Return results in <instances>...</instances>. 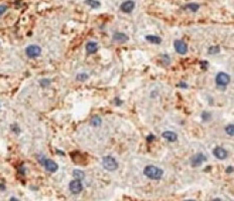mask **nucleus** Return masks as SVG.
<instances>
[{
  "label": "nucleus",
  "mask_w": 234,
  "mask_h": 201,
  "mask_svg": "<svg viewBox=\"0 0 234 201\" xmlns=\"http://www.w3.org/2000/svg\"><path fill=\"white\" fill-rule=\"evenodd\" d=\"M86 50L89 54H92L98 50V44L94 41H90L86 44Z\"/></svg>",
  "instance_id": "ddd939ff"
},
{
  "label": "nucleus",
  "mask_w": 234,
  "mask_h": 201,
  "mask_svg": "<svg viewBox=\"0 0 234 201\" xmlns=\"http://www.w3.org/2000/svg\"><path fill=\"white\" fill-rule=\"evenodd\" d=\"M216 84L219 87H226L230 82V77L226 72H219L216 75Z\"/></svg>",
  "instance_id": "7ed1b4c3"
},
{
  "label": "nucleus",
  "mask_w": 234,
  "mask_h": 201,
  "mask_svg": "<svg viewBox=\"0 0 234 201\" xmlns=\"http://www.w3.org/2000/svg\"><path fill=\"white\" fill-rule=\"evenodd\" d=\"M73 176H74V178L76 179V180H80L81 181L82 179L85 178V173L81 170H74V172H73Z\"/></svg>",
  "instance_id": "2eb2a0df"
},
{
  "label": "nucleus",
  "mask_w": 234,
  "mask_h": 201,
  "mask_svg": "<svg viewBox=\"0 0 234 201\" xmlns=\"http://www.w3.org/2000/svg\"><path fill=\"white\" fill-rule=\"evenodd\" d=\"M213 201H221V199L220 198H216V199H214Z\"/></svg>",
  "instance_id": "cd10ccee"
},
{
  "label": "nucleus",
  "mask_w": 234,
  "mask_h": 201,
  "mask_svg": "<svg viewBox=\"0 0 234 201\" xmlns=\"http://www.w3.org/2000/svg\"><path fill=\"white\" fill-rule=\"evenodd\" d=\"M112 39L114 40V41H117V42H125V41H127L129 38L126 34L121 33V32H116V33L113 34Z\"/></svg>",
  "instance_id": "9b49d317"
},
{
  "label": "nucleus",
  "mask_w": 234,
  "mask_h": 201,
  "mask_svg": "<svg viewBox=\"0 0 234 201\" xmlns=\"http://www.w3.org/2000/svg\"><path fill=\"white\" fill-rule=\"evenodd\" d=\"M44 166L49 172H52V173L56 172L59 168L58 164H57L56 162H54L53 160H49V159H46V161H44Z\"/></svg>",
  "instance_id": "9d476101"
},
{
  "label": "nucleus",
  "mask_w": 234,
  "mask_h": 201,
  "mask_svg": "<svg viewBox=\"0 0 234 201\" xmlns=\"http://www.w3.org/2000/svg\"><path fill=\"white\" fill-rule=\"evenodd\" d=\"M162 138L167 139L169 142H175L177 141V139H178V136H177L176 133H174V132H171V131H167V132H164L162 133Z\"/></svg>",
  "instance_id": "f8f14e48"
},
{
  "label": "nucleus",
  "mask_w": 234,
  "mask_h": 201,
  "mask_svg": "<svg viewBox=\"0 0 234 201\" xmlns=\"http://www.w3.org/2000/svg\"><path fill=\"white\" fill-rule=\"evenodd\" d=\"M102 165L108 171H115L118 167L116 160L111 156H105L102 159Z\"/></svg>",
  "instance_id": "f03ea898"
},
{
  "label": "nucleus",
  "mask_w": 234,
  "mask_h": 201,
  "mask_svg": "<svg viewBox=\"0 0 234 201\" xmlns=\"http://www.w3.org/2000/svg\"><path fill=\"white\" fill-rule=\"evenodd\" d=\"M145 39L147 40V41L152 42V43H155V44H160V42H162V38L158 36H155V35H147V36L145 37Z\"/></svg>",
  "instance_id": "4468645a"
},
{
  "label": "nucleus",
  "mask_w": 234,
  "mask_h": 201,
  "mask_svg": "<svg viewBox=\"0 0 234 201\" xmlns=\"http://www.w3.org/2000/svg\"><path fill=\"white\" fill-rule=\"evenodd\" d=\"M69 188L73 194H79V193L83 190V185H82L81 181L75 179V180H72L70 182Z\"/></svg>",
  "instance_id": "423d86ee"
},
{
  "label": "nucleus",
  "mask_w": 234,
  "mask_h": 201,
  "mask_svg": "<svg viewBox=\"0 0 234 201\" xmlns=\"http://www.w3.org/2000/svg\"><path fill=\"white\" fill-rule=\"evenodd\" d=\"M101 123H102V120H101V118H99L98 116L93 117L91 120V124L93 125L94 127H99L101 125Z\"/></svg>",
  "instance_id": "f3484780"
},
{
  "label": "nucleus",
  "mask_w": 234,
  "mask_h": 201,
  "mask_svg": "<svg viewBox=\"0 0 234 201\" xmlns=\"http://www.w3.org/2000/svg\"><path fill=\"white\" fill-rule=\"evenodd\" d=\"M188 201H195V200H188Z\"/></svg>",
  "instance_id": "c85d7f7f"
},
{
  "label": "nucleus",
  "mask_w": 234,
  "mask_h": 201,
  "mask_svg": "<svg viewBox=\"0 0 234 201\" xmlns=\"http://www.w3.org/2000/svg\"><path fill=\"white\" fill-rule=\"evenodd\" d=\"M25 53H26L28 58H37V56L41 55L42 53V48L39 45H35V44H31V45L27 46L25 49Z\"/></svg>",
  "instance_id": "20e7f679"
},
{
  "label": "nucleus",
  "mask_w": 234,
  "mask_h": 201,
  "mask_svg": "<svg viewBox=\"0 0 234 201\" xmlns=\"http://www.w3.org/2000/svg\"><path fill=\"white\" fill-rule=\"evenodd\" d=\"M207 158L205 155H203L202 153H198V154L194 155L192 158H191V163H192L193 167H197L200 166L204 161H206Z\"/></svg>",
  "instance_id": "0eeeda50"
},
{
  "label": "nucleus",
  "mask_w": 234,
  "mask_h": 201,
  "mask_svg": "<svg viewBox=\"0 0 234 201\" xmlns=\"http://www.w3.org/2000/svg\"><path fill=\"white\" fill-rule=\"evenodd\" d=\"M232 170H233L232 167H228L227 168V171H226V172H227V173H231V172H232Z\"/></svg>",
  "instance_id": "a878e982"
},
{
  "label": "nucleus",
  "mask_w": 234,
  "mask_h": 201,
  "mask_svg": "<svg viewBox=\"0 0 234 201\" xmlns=\"http://www.w3.org/2000/svg\"><path fill=\"white\" fill-rule=\"evenodd\" d=\"M213 154H214L215 157H216L217 159H219V160L226 159V158H227V156H228L227 151H226L224 148H222V147H216V148H215L213 150Z\"/></svg>",
  "instance_id": "1a4fd4ad"
},
{
  "label": "nucleus",
  "mask_w": 234,
  "mask_h": 201,
  "mask_svg": "<svg viewBox=\"0 0 234 201\" xmlns=\"http://www.w3.org/2000/svg\"><path fill=\"white\" fill-rule=\"evenodd\" d=\"M49 84H51V80H41V85H42V87L49 86Z\"/></svg>",
  "instance_id": "4be33fe9"
},
{
  "label": "nucleus",
  "mask_w": 234,
  "mask_h": 201,
  "mask_svg": "<svg viewBox=\"0 0 234 201\" xmlns=\"http://www.w3.org/2000/svg\"><path fill=\"white\" fill-rule=\"evenodd\" d=\"M85 3H86L87 5H89L90 7H92V8H98V7L101 5V3L98 0H86Z\"/></svg>",
  "instance_id": "dca6fc26"
},
{
  "label": "nucleus",
  "mask_w": 234,
  "mask_h": 201,
  "mask_svg": "<svg viewBox=\"0 0 234 201\" xmlns=\"http://www.w3.org/2000/svg\"><path fill=\"white\" fill-rule=\"evenodd\" d=\"M199 7H200L199 4H197V3H190V4H188V5H186L185 8H188V9H190V10H192L193 12H196V11H198Z\"/></svg>",
  "instance_id": "a211bd4d"
},
{
  "label": "nucleus",
  "mask_w": 234,
  "mask_h": 201,
  "mask_svg": "<svg viewBox=\"0 0 234 201\" xmlns=\"http://www.w3.org/2000/svg\"><path fill=\"white\" fill-rule=\"evenodd\" d=\"M134 7H135V2L132 1V0H126L120 5V9L125 13H130L134 9Z\"/></svg>",
  "instance_id": "6e6552de"
},
{
  "label": "nucleus",
  "mask_w": 234,
  "mask_h": 201,
  "mask_svg": "<svg viewBox=\"0 0 234 201\" xmlns=\"http://www.w3.org/2000/svg\"><path fill=\"white\" fill-rule=\"evenodd\" d=\"M174 46L176 51L180 54H186L188 53V45L183 40H176L174 42Z\"/></svg>",
  "instance_id": "39448f33"
},
{
  "label": "nucleus",
  "mask_w": 234,
  "mask_h": 201,
  "mask_svg": "<svg viewBox=\"0 0 234 201\" xmlns=\"http://www.w3.org/2000/svg\"><path fill=\"white\" fill-rule=\"evenodd\" d=\"M143 174L145 175L147 178L152 179V180H158L162 177L164 175V171L160 168L155 167V166H146L143 170Z\"/></svg>",
  "instance_id": "f257e3e1"
},
{
  "label": "nucleus",
  "mask_w": 234,
  "mask_h": 201,
  "mask_svg": "<svg viewBox=\"0 0 234 201\" xmlns=\"http://www.w3.org/2000/svg\"><path fill=\"white\" fill-rule=\"evenodd\" d=\"M219 46H215V47H210L209 48V53L213 54V53H219Z\"/></svg>",
  "instance_id": "412c9836"
},
{
  "label": "nucleus",
  "mask_w": 234,
  "mask_h": 201,
  "mask_svg": "<svg viewBox=\"0 0 234 201\" xmlns=\"http://www.w3.org/2000/svg\"><path fill=\"white\" fill-rule=\"evenodd\" d=\"M77 80H80V82H83V80H87L88 79V75H86V74H79L77 75Z\"/></svg>",
  "instance_id": "aec40b11"
},
{
  "label": "nucleus",
  "mask_w": 234,
  "mask_h": 201,
  "mask_svg": "<svg viewBox=\"0 0 234 201\" xmlns=\"http://www.w3.org/2000/svg\"><path fill=\"white\" fill-rule=\"evenodd\" d=\"M202 119L204 120V121H209L210 119H211V116L208 114V113H203V115H202Z\"/></svg>",
  "instance_id": "5701e85b"
},
{
  "label": "nucleus",
  "mask_w": 234,
  "mask_h": 201,
  "mask_svg": "<svg viewBox=\"0 0 234 201\" xmlns=\"http://www.w3.org/2000/svg\"><path fill=\"white\" fill-rule=\"evenodd\" d=\"M226 133L230 136H233L234 135V125L233 124H229L227 127H226Z\"/></svg>",
  "instance_id": "6ab92c4d"
},
{
  "label": "nucleus",
  "mask_w": 234,
  "mask_h": 201,
  "mask_svg": "<svg viewBox=\"0 0 234 201\" xmlns=\"http://www.w3.org/2000/svg\"><path fill=\"white\" fill-rule=\"evenodd\" d=\"M10 201H19L17 199V198H15V197H11L10 198Z\"/></svg>",
  "instance_id": "bb28decb"
},
{
  "label": "nucleus",
  "mask_w": 234,
  "mask_h": 201,
  "mask_svg": "<svg viewBox=\"0 0 234 201\" xmlns=\"http://www.w3.org/2000/svg\"><path fill=\"white\" fill-rule=\"evenodd\" d=\"M11 129H12V131L14 132V133H19V128L17 127V125L16 124H14L11 126Z\"/></svg>",
  "instance_id": "b1692460"
},
{
  "label": "nucleus",
  "mask_w": 234,
  "mask_h": 201,
  "mask_svg": "<svg viewBox=\"0 0 234 201\" xmlns=\"http://www.w3.org/2000/svg\"><path fill=\"white\" fill-rule=\"evenodd\" d=\"M6 10H7V6L6 5H0V15H1V14H3Z\"/></svg>",
  "instance_id": "393cba45"
}]
</instances>
